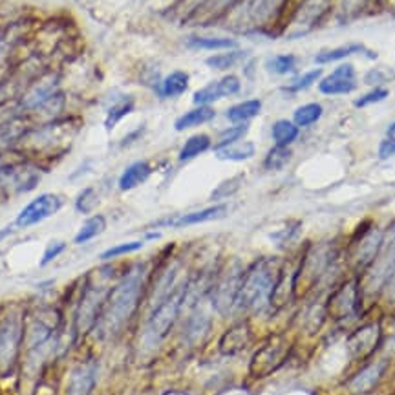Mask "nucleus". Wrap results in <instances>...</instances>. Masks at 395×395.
I'll use <instances>...</instances> for the list:
<instances>
[{
    "label": "nucleus",
    "instance_id": "2f4dec72",
    "mask_svg": "<svg viewBox=\"0 0 395 395\" xmlns=\"http://www.w3.org/2000/svg\"><path fill=\"white\" fill-rule=\"evenodd\" d=\"M296 57L295 55H275L268 61V70L275 76H287L295 71Z\"/></svg>",
    "mask_w": 395,
    "mask_h": 395
},
{
    "label": "nucleus",
    "instance_id": "7ed1b4c3",
    "mask_svg": "<svg viewBox=\"0 0 395 395\" xmlns=\"http://www.w3.org/2000/svg\"><path fill=\"white\" fill-rule=\"evenodd\" d=\"M188 282L190 280L178 282L167 295L155 302L145 326V342L148 346H158L172 331L176 320L187 306Z\"/></svg>",
    "mask_w": 395,
    "mask_h": 395
},
{
    "label": "nucleus",
    "instance_id": "dca6fc26",
    "mask_svg": "<svg viewBox=\"0 0 395 395\" xmlns=\"http://www.w3.org/2000/svg\"><path fill=\"white\" fill-rule=\"evenodd\" d=\"M386 362H375V364H370V366L362 368L357 375L353 377L349 381V390L355 395H366L379 384L381 381L382 373H384Z\"/></svg>",
    "mask_w": 395,
    "mask_h": 395
},
{
    "label": "nucleus",
    "instance_id": "a19ab883",
    "mask_svg": "<svg viewBox=\"0 0 395 395\" xmlns=\"http://www.w3.org/2000/svg\"><path fill=\"white\" fill-rule=\"evenodd\" d=\"M386 79H388V77L382 76L381 70H372L366 76V83H370V85H382Z\"/></svg>",
    "mask_w": 395,
    "mask_h": 395
},
{
    "label": "nucleus",
    "instance_id": "412c9836",
    "mask_svg": "<svg viewBox=\"0 0 395 395\" xmlns=\"http://www.w3.org/2000/svg\"><path fill=\"white\" fill-rule=\"evenodd\" d=\"M262 112V101L260 99H249V101H242L238 104H233L226 112V118L235 125L247 123L249 119L256 118Z\"/></svg>",
    "mask_w": 395,
    "mask_h": 395
},
{
    "label": "nucleus",
    "instance_id": "473e14b6",
    "mask_svg": "<svg viewBox=\"0 0 395 395\" xmlns=\"http://www.w3.org/2000/svg\"><path fill=\"white\" fill-rule=\"evenodd\" d=\"M99 203V196L95 193L94 187H86L83 188L79 193V196L76 198V211L81 212V214H90L97 207Z\"/></svg>",
    "mask_w": 395,
    "mask_h": 395
},
{
    "label": "nucleus",
    "instance_id": "bb28decb",
    "mask_svg": "<svg viewBox=\"0 0 395 395\" xmlns=\"http://www.w3.org/2000/svg\"><path fill=\"white\" fill-rule=\"evenodd\" d=\"M188 46L196 50H235L238 43L227 37H190Z\"/></svg>",
    "mask_w": 395,
    "mask_h": 395
},
{
    "label": "nucleus",
    "instance_id": "f03ea898",
    "mask_svg": "<svg viewBox=\"0 0 395 395\" xmlns=\"http://www.w3.org/2000/svg\"><path fill=\"white\" fill-rule=\"evenodd\" d=\"M282 275V265L277 258H262L251 265L242 278L238 307L245 311H262L273 295L278 278Z\"/></svg>",
    "mask_w": 395,
    "mask_h": 395
},
{
    "label": "nucleus",
    "instance_id": "f704fd0d",
    "mask_svg": "<svg viewBox=\"0 0 395 395\" xmlns=\"http://www.w3.org/2000/svg\"><path fill=\"white\" fill-rule=\"evenodd\" d=\"M143 247V242L139 240H134V242H125V244H118L110 247V249L103 251L99 258L101 260H113V258H119V256H125V254H130V253H136Z\"/></svg>",
    "mask_w": 395,
    "mask_h": 395
},
{
    "label": "nucleus",
    "instance_id": "2eb2a0df",
    "mask_svg": "<svg viewBox=\"0 0 395 395\" xmlns=\"http://www.w3.org/2000/svg\"><path fill=\"white\" fill-rule=\"evenodd\" d=\"M227 214V205L226 203H218V205H211V207L200 209V211L187 212L181 216H176L172 220H165L155 223L160 227H174V229H183V227L190 226H200V223H207V221L220 220Z\"/></svg>",
    "mask_w": 395,
    "mask_h": 395
},
{
    "label": "nucleus",
    "instance_id": "f257e3e1",
    "mask_svg": "<svg viewBox=\"0 0 395 395\" xmlns=\"http://www.w3.org/2000/svg\"><path fill=\"white\" fill-rule=\"evenodd\" d=\"M145 282V265H134L128 269L127 273L119 278L118 284L109 289L94 331H97L103 339L118 337L141 306Z\"/></svg>",
    "mask_w": 395,
    "mask_h": 395
},
{
    "label": "nucleus",
    "instance_id": "a211bd4d",
    "mask_svg": "<svg viewBox=\"0 0 395 395\" xmlns=\"http://www.w3.org/2000/svg\"><path fill=\"white\" fill-rule=\"evenodd\" d=\"M209 328H211V317L196 302L193 306L190 319H188L187 326H185V337H187L188 342H198L209 333Z\"/></svg>",
    "mask_w": 395,
    "mask_h": 395
},
{
    "label": "nucleus",
    "instance_id": "ddd939ff",
    "mask_svg": "<svg viewBox=\"0 0 395 395\" xmlns=\"http://www.w3.org/2000/svg\"><path fill=\"white\" fill-rule=\"evenodd\" d=\"M251 342H253V328L247 320H240L226 329V333L220 337L218 349L221 355L233 357V355H238L244 349H247Z\"/></svg>",
    "mask_w": 395,
    "mask_h": 395
},
{
    "label": "nucleus",
    "instance_id": "5701e85b",
    "mask_svg": "<svg viewBox=\"0 0 395 395\" xmlns=\"http://www.w3.org/2000/svg\"><path fill=\"white\" fill-rule=\"evenodd\" d=\"M211 146L212 141L207 134H196V136L188 137L187 141L183 143V146H181V151H179V161L185 163V161L196 160L198 155L205 154Z\"/></svg>",
    "mask_w": 395,
    "mask_h": 395
},
{
    "label": "nucleus",
    "instance_id": "1a4fd4ad",
    "mask_svg": "<svg viewBox=\"0 0 395 395\" xmlns=\"http://www.w3.org/2000/svg\"><path fill=\"white\" fill-rule=\"evenodd\" d=\"M359 298H361V291H359V282L355 278L344 282L342 286L329 296L326 302V315H329L335 320H344L355 315L359 310Z\"/></svg>",
    "mask_w": 395,
    "mask_h": 395
},
{
    "label": "nucleus",
    "instance_id": "6e6552de",
    "mask_svg": "<svg viewBox=\"0 0 395 395\" xmlns=\"http://www.w3.org/2000/svg\"><path fill=\"white\" fill-rule=\"evenodd\" d=\"M64 207V200L59 194L44 193L41 196L33 198L32 202L22 209L15 218V227L19 229H28V227L37 226L48 218L55 216L57 212Z\"/></svg>",
    "mask_w": 395,
    "mask_h": 395
},
{
    "label": "nucleus",
    "instance_id": "393cba45",
    "mask_svg": "<svg viewBox=\"0 0 395 395\" xmlns=\"http://www.w3.org/2000/svg\"><path fill=\"white\" fill-rule=\"evenodd\" d=\"M355 53H368V55L375 59V53L368 52L366 48L362 44H346V46L335 48V50H328V52H322L315 57L317 64H329V62L340 61V59H346L349 55H355Z\"/></svg>",
    "mask_w": 395,
    "mask_h": 395
},
{
    "label": "nucleus",
    "instance_id": "6ab92c4d",
    "mask_svg": "<svg viewBox=\"0 0 395 395\" xmlns=\"http://www.w3.org/2000/svg\"><path fill=\"white\" fill-rule=\"evenodd\" d=\"M214 118H216L214 109H211V106H196V109L185 112L183 116H179L174 123V128L178 132H185L188 128H196L205 125V123H211Z\"/></svg>",
    "mask_w": 395,
    "mask_h": 395
},
{
    "label": "nucleus",
    "instance_id": "4be33fe9",
    "mask_svg": "<svg viewBox=\"0 0 395 395\" xmlns=\"http://www.w3.org/2000/svg\"><path fill=\"white\" fill-rule=\"evenodd\" d=\"M106 230V218L103 214H94V216L86 218L85 223L81 226V229L77 230L76 238H74V244L83 245L88 244V242L95 240L99 235H103Z\"/></svg>",
    "mask_w": 395,
    "mask_h": 395
},
{
    "label": "nucleus",
    "instance_id": "4c0bfd02",
    "mask_svg": "<svg viewBox=\"0 0 395 395\" xmlns=\"http://www.w3.org/2000/svg\"><path fill=\"white\" fill-rule=\"evenodd\" d=\"M66 251V242L62 240H52L50 244L46 245V249H44L43 253V258H41V262H39V265L41 268H46L48 263H52L53 260L59 258L62 253Z\"/></svg>",
    "mask_w": 395,
    "mask_h": 395
},
{
    "label": "nucleus",
    "instance_id": "58836bf2",
    "mask_svg": "<svg viewBox=\"0 0 395 395\" xmlns=\"http://www.w3.org/2000/svg\"><path fill=\"white\" fill-rule=\"evenodd\" d=\"M386 97H388V90L375 88L372 90L370 94L359 97L357 101H355V106H357V109H364V106H370V104L381 103V101H384Z\"/></svg>",
    "mask_w": 395,
    "mask_h": 395
},
{
    "label": "nucleus",
    "instance_id": "37998d69",
    "mask_svg": "<svg viewBox=\"0 0 395 395\" xmlns=\"http://www.w3.org/2000/svg\"><path fill=\"white\" fill-rule=\"evenodd\" d=\"M52 395H55V394H52Z\"/></svg>",
    "mask_w": 395,
    "mask_h": 395
},
{
    "label": "nucleus",
    "instance_id": "f8f14e48",
    "mask_svg": "<svg viewBox=\"0 0 395 395\" xmlns=\"http://www.w3.org/2000/svg\"><path fill=\"white\" fill-rule=\"evenodd\" d=\"M240 90H242V83L238 77L226 76L221 77L220 81H214L211 85L196 90L193 95V101L196 106H211L212 103H216L220 99L240 94Z\"/></svg>",
    "mask_w": 395,
    "mask_h": 395
},
{
    "label": "nucleus",
    "instance_id": "9b49d317",
    "mask_svg": "<svg viewBox=\"0 0 395 395\" xmlns=\"http://www.w3.org/2000/svg\"><path fill=\"white\" fill-rule=\"evenodd\" d=\"M379 342H381V326L372 322L355 329L346 340V346L353 359H364L375 352Z\"/></svg>",
    "mask_w": 395,
    "mask_h": 395
},
{
    "label": "nucleus",
    "instance_id": "39448f33",
    "mask_svg": "<svg viewBox=\"0 0 395 395\" xmlns=\"http://www.w3.org/2000/svg\"><path fill=\"white\" fill-rule=\"evenodd\" d=\"M26 331V311L10 310L0 319V372L8 373L13 370L15 362L24 346Z\"/></svg>",
    "mask_w": 395,
    "mask_h": 395
},
{
    "label": "nucleus",
    "instance_id": "a878e982",
    "mask_svg": "<svg viewBox=\"0 0 395 395\" xmlns=\"http://www.w3.org/2000/svg\"><path fill=\"white\" fill-rule=\"evenodd\" d=\"M134 109H136V101L132 97H123L119 99V101H116L109 109V112H106L104 128H106V130H113L123 119L127 118L128 113L134 112Z\"/></svg>",
    "mask_w": 395,
    "mask_h": 395
},
{
    "label": "nucleus",
    "instance_id": "c85d7f7f",
    "mask_svg": "<svg viewBox=\"0 0 395 395\" xmlns=\"http://www.w3.org/2000/svg\"><path fill=\"white\" fill-rule=\"evenodd\" d=\"M247 53L242 52V50H236V52H226V53H218V55H212L209 59H205V64L212 70H230L235 68L238 62H242L245 59Z\"/></svg>",
    "mask_w": 395,
    "mask_h": 395
},
{
    "label": "nucleus",
    "instance_id": "aec40b11",
    "mask_svg": "<svg viewBox=\"0 0 395 395\" xmlns=\"http://www.w3.org/2000/svg\"><path fill=\"white\" fill-rule=\"evenodd\" d=\"M188 83H190V77H188L187 71L183 70H176L172 74L165 77L161 81V88L160 95L165 99H174L183 95L188 88Z\"/></svg>",
    "mask_w": 395,
    "mask_h": 395
},
{
    "label": "nucleus",
    "instance_id": "cd10ccee",
    "mask_svg": "<svg viewBox=\"0 0 395 395\" xmlns=\"http://www.w3.org/2000/svg\"><path fill=\"white\" fill-rule=\"evenodd\" d=\"M273 139L278 146H289L298 137V127L293 121L280 119L273 125Z\"/></svg>",
    "mask_w": 395,
    "mask_h": 395
},
{
    "label": "nucleus",
    "instance_id": "b1692460",
    "mask_svg": "<svg viewBox=\"0 0 395 395\" xmlns=\"http://www.w3.org/2000/svg\"><path fill=\"white\" fill-rule=\"evenodd\" d=\"M214 152H216V158L220 161H245L251 160L256 154V146L251 141H238L229 146H223V148H218Z\"/></svg>",
    "mask_w": 395,
    "mask_h": 395
},
{
    "label": "nucleus",
    "instance_id": "c9c22d12",
    "mask_svg": "<svg viewBox=\"0 0 395 395\" xmlns=\"http://www.w3.org/2000/svg\"><path fill=\"white\" fill-rule=\"evenodd\" d=\"M322 76V70H311V71H306L304 76H300L298 79H295L293 83H289V85L286 86V92H302V90L310 88L313 83H315L319 77Z\"/></svg>",
    "mask_w": 395,
    "mask_h": 395
},
{
    "label": "nucleus",
    "instance_id": "e433bc0d",
    "mask_svg": "<svg viewBox=\"0 0 395 395\" xmlns=\"http://www.w3.org/2000/svg\"><path fill=\"white\" fill-rule=\"evenodd\" d=\"M242 185V176H235V178H229L226 179L223 183L218 185L214 188V193H212V200H223V198L230 196V194H235Z\"/></svg>",
    "mask_w": 395,
    "mask_h": 395
},
{
    "label": "nucleus",
    "instance_id": "f3484780",
    "mask_svg": "<svg viewBox=\"0 0 395 395\" xmlns=\"http://www.w3.org/2000/svg\"><path fill=\"white\" fill-rule=\"evenodd\" d=\"M152 174V167L148 161H136V163L128 165L127 169L123 170V174L119 176L118 187L121 193H128V190H134L139 185H143L146 179L151 178Z\"/></svg>",
    "mask_w": 395,
    "mask_h": 395
},
{
    "label": "nucleus",
    "instance_id": "72a5a7b5",
    "mask_svg": "<svg viewBox=\"0 0 395 395\" xmlns=\"http://www.w3.org/2000/svg\"><path fill=\"white\" fill-rule=\"evenodd\" d=\"M245 134H247V125H245V123H240V125H235V127L227 128V130L221 132L220 137H218V143L216 146H214V151L233 145V143H238Z\"/></svg>",
    "mask_w": 395,
    "mask_h": 395
},
{
    "label": "nucleus",
    "instance_id": "79ce46f5",
    "mask_svg": "<svg viewBox=\"0 0 395 395\" xmlns=\"http://www.w3.org/2000/svg\"><path fill=\"white\" fill-rule=\"evenodd\" d=\"M386 134H388V139H394V141H395V123H391L390 128H388V132H386Z\"/></svg>",
    "mask_w": 395,
    "mask_h": 395
},
{
    "label": "nucleus",
    "instance_id": "423d86ee",
    "mask_svg": "<svg viewBox=\"0 0 395 395\" xmlns=\"http://www.w3.org/2000/svg\"><path fill=\"white\" fill-rule=\"evenodd\" d=\"M293 349L291 339L286 335H271L265 342L253 353L249 362V373L254 379L273 375L277 370L286 364Z\"/></svg>",
    "mask_w": 395,
    "mask_h": 395
},
{
    "label": "nucleus",
    "instance_id": "c756f323",
    "mask_svg": "<svg viewBox=\"0 0 395 395\" xmlns=\"http://www.w3.org/2000/svg\"><path fill=\"white\" fill-rule=\"evenodd\" d=\"M322 118V106L317 103H307L304 106H298L293 113V123L296 127H310Z\"/></svg>",
    "mask_w": 395,
    "mask_h": 395
},
{
    "label": "nucleus",
    "instance_id": "0eeeda50",
    "mask_svg": "<svg viewBox=\"0 0 395 395\" xmlns=\"http://www.w3.org/2000/svg\"><path fill=\"white\" fill-rule=\"evenodd\" d=\"M242 278H244V271L240 268H235V265L227 268L220 275V278L212 284L211 291H209L212 310L218 311L220 315L227 317L233 313L235 307H238Z\"/></svg>",
    "mask_w": 395,
    "mask_h": 395
},
{
    "label": "nucleus",
    "instance_id": "4468645a",
    "mask_svg": "<svg viewBox=\"0 0 395 395\" xmlns=\"http://www.w3.org/2000/svg\"><path fill=\"white\" fill-rule=\"evenodd\" d=\"M357 88V76L352 64H340L319 83L320 94L344 95Z\"/></svg>",
    "mask_w": 395,
    "mask_h": 395
},
{
    "label": "nucleus",
    "instance_id": "9d476101",
    "mask_svg": "<svg viewBox=\"0 0 395 395\" xmlns=\"http://www.w3.org/2000/svg\"><path fill=\"white\" fill-rule=\"evenodd\" d=\"M99 361L94 355H88L71 368L68 382H66V395H92L97 386Z\"/></svg>",
    "mask_w": 395,
    "mask_h": 395
},
{
    "label": "nucleus",
    "instance_id": "7c9ffc66",
    "mask_svg": "<svg viewBox=\"0 0 395 395\" xmlns=\"http://www.w3.org/2000/svg\"><path fill=\"white\" fill-rule=\"evenodd\" d=\"M289 160H291V151H289L287 146L277 145L268 152V155H265V160H263V169L275 172V170L284 169V167L289 163Z\"/></svg>",
    "mask_w": 395,
    "mask_h": 395
},
{
    "label": "nucleus",
    "instance_id": "ea45409f",
    "mask_svg": "<svg viewBox=\"0 0 395 395\" xmlns=\"http://www.w3.org/2000/svg\"><path fill=\"white\" fill-rule=\"evenodd\" d=\"M391 155H395V141L386 137L384 141L379 145V158H381V160H388Z\"/></svg>",
    "mask_w": 395,
    "mask_h": 395
},
{
    "label": "nucleus",
    "instance_id": "20e7f679",
    "mask_svg": "<svg viewBox=\"0 0 395 395\" xmlns=\"http://www.w3.org/2000/svg\"><path fill=\"white\" fill-rule=\"evenodd\" d=\"M106 295H109V287L94 282V280H86L79 300L76 304V315H74V337H76V340L85 339L94 331Z\"/></svg>",
    "mask_w": 395,
    "mask_h": 395
}]
</instances>
